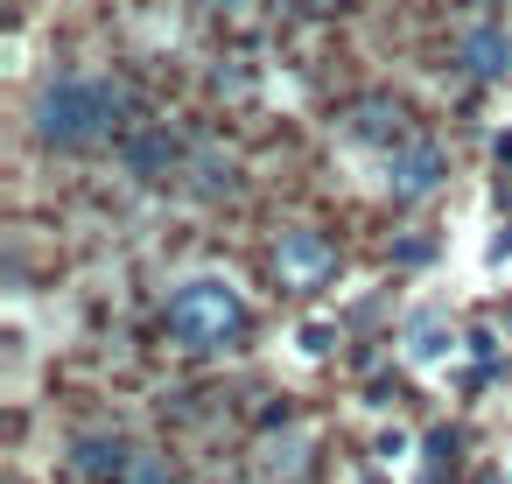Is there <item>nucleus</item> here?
Listing matches in <instances>:
<instances>
[{
	"label": "nucleus",
	"mask_w": 512,
	"mask_h": 484,
	"mask_svg": "<svg viewBox=\"0 0 512 484\" xmlns=\"http://www.w3.org/2000/svg\"><path fill=\"white\" fill-rule=\"evenodd\" d=\"M274 267L288 274V281H323L330 267H337V253H330V239L323 232H309V225H295V232H281V246H274Z\"/></svg>",
	"instance_id": "obj_5"
},
{
	"label": "nucleus",
	"mask_w": 512,
	"mask_h": 484,
	"mask_svg": "<svg viewBox=\"0 0 512 484\" xmlns=\"http://www.w3.org/2000/svg\"><path fill=\"white\" fill-rule=\"evenodd\" d=\"M400 106H386V99H365L358 113H351V141H386V148H400Z\"/></svg>",
	"instance_id": "obj_10"
},
{
	"label": "nucleus",
	"mask_w": 512,
	"mask_h": 484,
	"mask_svg": "<svg viewBox=\"0 0 512 484\" xmlns=\"http://www.w3.org/2000/svg\"><path fill=\"white\" fill-rule=\"evenodd\" d=\"M127 113H134V92H127L120 78L71 71V78H50V85L36 92V106H29V127H36V141H43V148H64V155H78V148H99V141H113V134L127 127Z\"/></svg>",
	"instance_id": "obj_1"
},
{
	"label": "nucleus",
	"mask_w": 512,
	"mask_h": 484,
	"mask_svg": "<svg viewBox=\"0 0 512 484\" xmlns=\"http://www.w3.org/2000/svg\"><path fill=\"white\" fill-rule=\"evenodd\" d=\"M442 176H449V155H442L435 141H400V148L386 155V190H393V204H421V197H435Z\"/></svg>",
	"instance_id": "obj_3"
},
{
	"label": "nucleus",
	"mask_w": 512,
	"mask_h": 484,
	"mask_svg": "<svg viewBox=\"0 0 512 484\" xmlns=\"http://www.w3.org/2000/svg\"><path fill=\"white\" fill-rule=\"evenodd\" d=\"M127 456H134V442H120V435H85V442H78V470H85L92 484H113V477L127 470Z\"/></svg>",
	"instance_id": "obj_8"
},
{
	"label": "nucleus",
	"mask_w": 512,
	"mask_h": 484,
	"mask_svg": "<svg viewBox=\"0 0 512 484\" xmlns=\"http://www.w3.org/2000/svg\"><path fill=\"white\" fill-rule=\"evenodd\" d=\"M169 337L183 351H225L232 337H246V302L225 274H197L169 295Z\"/></svg>",
	"instance_id": "obj_2"
},
{
	"label": "nucleus",
	"mask_w": 512,
	"mask_h": 484,
	"mask_svg": "<svg viewBox=\"0 0 512 484\" xmlns=\"http://www.w3.org/2000/svg\"><path fill=\"white\" fill-rule=\"evenodd\" d=\"M120 162H127V176L134 183H169V176H183V141L169 134V127H134L127 141H120Z\"/></svg>",
	"instance_id": "obj_4"
},
{
	"label": "nucleus",
	"mask_w": 512,
	"mask_h": 484,
	"mask_svg": "<svg viewBox=\"0 0 512 484\" xmlns=\"http://www.w3.org/2000/svg\"><path fill=\"white\" fill-rule=\"evenodd\" d=\"M498 197H505V204H512V183H505V176H498Z\"/></svg>",
	"instance_id": "obj_13"
},
{
	"label": "nucleus",
	"mask_w": 512,
	"mask_h": 484,
	"mask_svg": "<svg viewBox=\"0 0 512 484\" xmlns=\"http://www.w3.org/2000/svg\"><path fill=\"white\" fill-rule=\"evenodd\" d=\"M183 176H190V197H225L239 169H232V155H225V148H197V155L183 162Z\"/></svg>",
	"instance_id": "obj_9"
},
{
	"label": "nucleus",
	"mask_w": 512,
	"mask_h": 484,
	"mask_svg": "<svg viewBox=\"0 0 512 484\" xmlns=\"http://www.w3.org/2000/svg\"><path fill=\"white\" fill-rule=\"evenodd\" d=\"M15 8H22V0H15Z\"/></svg>",
	"instance_id": "obj_14"
},
{
	"label": "nucleus",
	"mask_w": 512,
	"mask_h": 484,
	"mask_svg": "<svg viewBox=\"0 0 512 484\" xmlns=\"http://www.w3.org/2000/svg\"><path fill=\"white\" fill-rule=\"evenodd\" d=\"M449 351H456L449 316H442V309H421V316L407 323V358H414V365H435V358H449Z\"/></svg>",
	"instance_id": "obj_7"
},
{
	"label": "nucleus",
	"mask_w": 512,
	"mask_h": 484,
	"mask_svg": "<svg viewBox=\"0 0 512 484\" xmlns=\"http://www.w3.org/2000/svg\"><path fill=\"white\" fill-rule=\"evenodd\" d=\"M176 470H169V456H155V449H134L127 456V470L113 477V484H169Z\"/></svg>",
	"instance_id": "obj_11"
},
{
	"label": "nucleus",
	"mask_w": 512,
	"mask_h": 484,
	"mask_svg": "<svg viewBox=\"0 0 512 484\" xmlns=\"http://www.w3.org/2000/svg\"><path fill=\"white\" fill-rule=\"evenodd\" d=\"M197 8H239V0H197Z\"/></svg>",
	"instance_id": "obj_12"
},
{
	"label": "nucleus",
	"mask_w": 512,
	"mask_h": 484,
	"mask_svg": "<svg viewBox=\"0 0 512 484\" xmlns=\"http://www.w3.org/2000/svg\"><path fill=\"white\" fill-rule=\"evenodd\" d=\"M456 57H463V71H470V78H505V71H512V36H505V29H491V22H477V29H463Z\"/></svg>",
	"instance_id": "obj_6"
}]
</instances>
